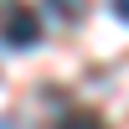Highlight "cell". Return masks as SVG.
<instances>
[{
    "label": "cell",
    "instance_id": "1",
    "mask_svg": "<svg viewBox=\"0 0 129 129\" xmlns=\"http://www.w3.org/2000/svg\"><path fill=\"white\" fill-rule=\"evenodd\" d=\"M0 36H5L10 47H36V41H41L36 10H26V5H5V21H0Z\"/></svg>",
    "mask_w": 129,
    "mask_h": 129
},
{
    "label": "cell",
    "instance_id": "2",
    "mask_svg": "<svg viewBox=\"0 0 129 129\" xmlns=\"http://www.w3.org/2000/svg\"><path fill=\"white\" fill-rule=\"evenodd\" d=\"M57 129H109V124H103L93 109H72V114H67V119H62Z\"/></svg>",
    "mask_w": 129,
    "mask_h": 129
},
{
    "label": "cell",
    "instance_id": "3",
    "mask_svg": "<svg viewBox=\"0 0 129 129\" xmlns=\"http://www.w3.org/2000/svg\"><path fill=\"white\" fill-rule=\"evenodd\" d=\"M52 10H57V16H67V21H83L88 16V0H47Z\"/></svg>",
    "mask_w": 129,
    "mask_h": 129
},
{
    "label": "cell",
    "instance_id": "4",
    "mask_svg": "<svg viewBox=\"0 0 129 129\" xmlns=\"http://www.w3.org/2000/svg\"><path fill=\"white\" fill-rule=\"evenodd\" d=\"M114 16H119V21H129V0H114Z\"/></svg>",
    "mask_w": 129,
    "mask_h": 129
}]
</instances>
